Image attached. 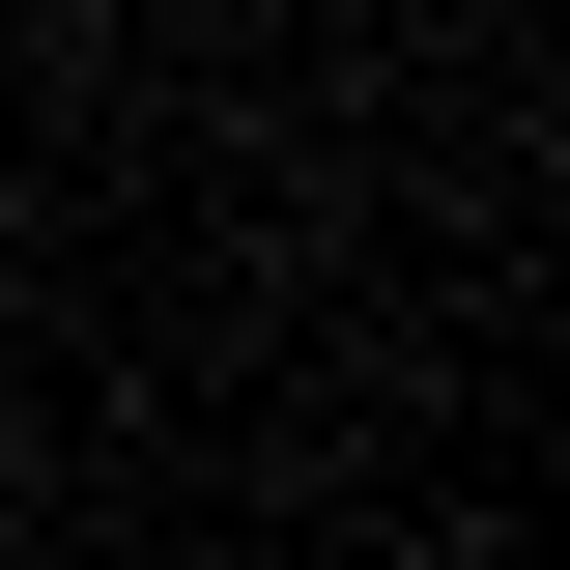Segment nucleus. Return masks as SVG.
<instances>
[{
    "label": "nucleus",
    "instance_id": "f257e3e1",
    "mask_svg": "<svg viewBox=\"0 0 570 570\" xmlns=\"http://www.w3.org/2000/svg\"><path fill=\"white\" fill-rule=\"evenodd\" d=\"M0 58H29V0H0Z\"/></svg>",
    "mask_w": 570,
    "mask_h": 570
}]
</instances>
